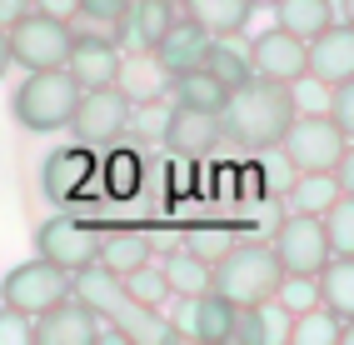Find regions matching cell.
Listing matches in <instances>:
<instances>
[{"label": "cell", "mask_w": 354, "mask_h": 345, "mask_svg": "<svg viewBox=\"0 0 354 345\" xmlns=\"http://www.w3.org/2000/svg\"><path fill=\"white\" fill-rule=\"evenodd\" d=\"M329 121H335L344 135H354V80H339V85H329Z\"/></svg>", "instance_id": "cell-33"}, {"label": "cell", "mask_w": 354, "mask_h": 345, "mask_svg": "<svg viewBox=\"0 0 354 345\" xmlns=\"http://www.w3.org/2000/svg\"><path fill=\"white\" fill-rule=\"evenodd\" d=\"M160 270H165V285H170V295H205V290H209V260L195 256L190 245L170 250V256L160 260Z\"/></svg>", "instance_id": "cell-25"}, {"label": "cell", "mask_w": 354, "mask_h": 345, "mask_svg": "<svg viewBox=\"0 0 354 345\" xmlns=\"http://www.w3.org/2000/svg\"><path fill=\"white\" fill-rule=\"evenodd\" d=\"M270 301L279 306V310H310V306H319V290H315V275H304V270H285L274 281V295Z\"/></svg>", "instance_id": "cell-31"}, {"label": "cell", "mask_w": 354, "mask_h": 345, "mask_svg": "<svg viewBox=\"0 0 354 345\" xmlns=\"http://www.w3.org/2000/svg\"><path fill=\"white\" fill-rule=\"evenodd\" d=\"M125 10H130V0H75L70 35H100L125 51Z\"/></svg>", "instance_id": "cell-17"}, {"label": "cell", "mask_w": 354, "mask_h": 345, "mask_svg": "<svg viewBox=\"0 0 354 345\" xmlns=\"http://www.w3.org/2000/svg\"><path fill=\"white\" fill-rule=\"evenodd\" d=\"M6 45H10V65H20V71H50V65H65L70 55V26L30 10L15 26H6Z\"/></svg>", "instance_id": "cell-5"}, {"label": "cell", "mask_w": 354, "mask_h": 345, "mask_svg": "<svg viewBox=\"0 0 354 345\" xmlns=\"http://www.w3.org/2000/svg\"><path fill=\"white\" fill-rule=\"evenodd\" d=\"M185 15H190L205 35H240L250 26L254 6L250 0H185Z\"/></svg>", "instance_id": "cell-19"}, {"label": "cell", "mask_w": 354, "mask_h": 345, "mask_svg": "<svg viewBox=\"0 0 354 345\" xmlns=\"http://www.w3.org/2000/svg\"><path fill=\"white\" fill-rule=\"evenodd\" d=\"M150 256H155V245H150V236H140V230H110V236H100V250H95V260L110 265L115 275L145 265Z\"/></svg>", "instance_id": "cell-26"}, {"label": "cell", "mask_w": 354, "mask_h": 345, "mask_svg": "<svg viewBox=\"0 0 354 345\" xmlns=\"http://www.w3.org/2000/svg\"><path fill=\"white\" fill-rule=\"evenodd\" d=\"M70 130H75V141L100 150V145H115L130 125V96L120 85H100V90H80L75 110H70Z\"/></svg>", "instance_id": "cell-6"}, {"label": "cell", "mask_w": 354, "mask_h": 345, "mask_svg": "<svg viewBox=\"0 0 354 345\" xmlns=\"http://www.w3.org/2000/svg\"><path fill=\"white\" fill-rule=\"evenodd\" d=\"M319 225H324V240L335 256H354V195L349 191H339L319 211Z\"/></svg>", "instance_id": "cell-29"}, {"label": "cell", "mask_w": 354, "mask_h": 345, "mask_svg": "<svg viewBox=\"0 0 354 345\" xmlns=\"http://www.w3.org/2000/svg\"><path fill=\"white\" fill-rule=\"evenodd\" d=\"M170 20H175V0H130V10H125V45L150 51V45L165 35Z\"/></svg>", "instance_id": "cell-21"}, {"label": "cell", "mask_w": 354, "mask_h": 345, "mask_svg": "<svg viewBox=\"0 0 354 345\" xmlns=\"http://www.w3.org/2000/svg\"><path fill=\"white\" fill-rule=\"evenodd\" d=\"M30 10H35L30 0H0V30L15 26V20H20V15H30Z\"/></svg>", "instance_id": "cell-35"}, {"label": "cell", "mask_w": 354, "mask_h": 345, "mask_svg": "<svg viewBox=\"0 0 354 345\" xmlns=\"http://www.w3.org/2000/svg\"><path fill=\"white\" fill-rule=\"evenodd\" d=\"M165 145H170L175 155H205L220 145V121L209 110H190V105H170V115H165Z\"/></svg>", "instance_id": "cell-16"}, {"label": "cell", "mask_w": 354, "mask_h": 345, "mask_svg": "<svg viewBox=\"0 0 354 345\" xmlns=\"http://www.w3.org/2000/svg\"><path fill=\"white\" fill-rule=\"evenodd\" d=\"M270 10H274V26L299 35V40L319 35L329 20H335V6H329V0H274Z\"/></svg>", "instance_id": "cell-24"}, {"label": "cell", "mask_w": 354, "mask_h": 345, "mask_svg": "<svg viewBox=\"0 0 354 345\" xmlns=\"http://www.w3.org/2000/svg\"><path fill=\"white\" fill-rule=\"evenodd\" d=\"M295 85H279V80H240L225 96V105L215 110L220 121V141L230 145H245V150H274L285 125L295 121Z\"/></svg>", "instance_id": "cell-1"}, {"label": "cell", "mask_w": 354, "mask_h": 345, "mask_svg": "<svg viewBox=\"0 0 354 345\" xmlns=\"http://www.w3.org/2000/svg\"><path fill=\"white\" fill-rule=\"evenodd\" d=\"M170 85H175V105H190V110H209V115H215V110L225 105V96H230V90H225V85H220L215 76H209L205 65H195V71L175 76Z\"/></svg>", "instance_id": "cell-28"}, {"label": "cell", "mask_w": 354, "mask_h": 345, "mask_svg": "<svg viewBox=\"0 0 354 345\" xmlns=\"http://www.w3.org/2000/svg\"><path fill=\"white\" fill-rule=\"evenodd\" d=\"M304 80H319L324 90L354 80V30L344 20H329L319 35L304 40Z\"/></svg>", "instance_id": "cell-10"}, {"label": "cell", "mask_w": 354, "mask_h": 345, "mask_svg": "<svg viewBox=\"0 0 354 345\" xmlns=\"http://www.w3.org/2000/svg\"><path fill=\"white\" fill-rule=\"evenodd\" d=\"M95 250H100V230L75 220V215H50V220L35 225V256L60 265V270L90 265V260H95Z\"/></svg>", "instance_id": "cell-8"}, {"label": "cell", "mask_w": 354, "mask_h": 345, "mask_svg": "<svg viewBox=\"0 0 354 345\" xmlns=\"http://www.w3.org/2000/svg\"><path fill=\"white\" fill-rule=\"evenodd\" d=\"M290 205L295 211H304V215H319L329 200H335L339 191H349L344 186V175L339 170H295V180H290Z\"/></svg>", "instance_id": "cell-22"}, {"label": "cell", "mask_w": 354, "mask_h": 345, "mask_svg": "<svg viewBox=\"0 0 354 345\" xmlns=\"http://www.w3.org/2000/svg\"><path fill=\"white\" fill-rule=\"evenodd\" d=\"M285 265L274 260L265 240H230L215 260H209V290L225 295L230 306H259L274 295V281Z\"/></svg>", "instance_id": "cell-2"}, {"label": "cell", "mask_w": 354, "mask_h": 345, "mask_svg": "<svg viewBox=\"0 0 354 345\" xmlns=\"http://www.w3.org/2000/svg\"><path fill=\"white\" fill-rule=\"evenodd\" d=\"M35 340L40 345H95L100 340V315L85 301H75V295H65V301H55L50 310L35 315Z\"/></svg>", "instance_id": "cell-14"}, {"label": "cell", "mask_w": 354, "mask_h": 345, "mask_svg": "<svg viewBox=\"0 0 354 345\" xmlns=\"http://www.w3.org/2000/svg\"><path fill=\"white\" fill-rule=\"evenodd\" d=\"M315 290L324 310H335L339 320H354V256H329L315 270Z\"/></svg>", "instance_id": "cell-18"}, {"label": "cell", "mask_w": 354, "mask_h": 345, "mask_svg": "<svg viewBox=\"0 0 354 345\" xmlns=\"http://www.w3.org/2000/svg\"><path fill=\"white\" fill-rule=\"evenodd\" d=\"M65 295H70V270L40 260V256L26 260V265H15V270H6V281H0V301L26 310V315L50 310L55 301H65Z\"/></svg>", "instance_id": "cell-7"}, {"label": "cell", "mask_w": 354, "mask_h": 345, "mask_svg": "<svg viewBox=\"0 0 354 345\" xmlns=\"http://www.w3.org/2000/svg\"><path fill=\"white\" fill-rule=\"evenodd\" d=\"M279 155H285L290 170H344L349 160V135L329 121V115H299L285 125V135H279Z\"/></svg>", "instance_id": "cell-4"}, {"label": "cell", "mask_w": 354, "mask_h": 345, "mask_svg": "<svg viewBox=\"0 0 354 345\" xmlns=\"http://www.w3.org/2000/svg\"><path fill=\"white\" fill-rule=\"evenodd\" d=\"M90 175H95V160H90V145H60L45 155V166H40V191L50 195L55 205L65 200H75L85 186H90Z\"/></svg>", "instance_id": "cell-15"}, {"label": "cell", "mask_w": 354, "mask_h": 345, "mask_svg": "<svg viewBox=\"0 0 354 345\" xmlns=\"http://www.w3.org/2000/svg\"><path fill=\"white\" fill-rule=\"evenodd\" d=\"M30 6H35L40 15H55V20H65V26H70V15H75V0H30Z\"/></svg>", "instance_id": "cell-34"}, {"label": "cell", "mask_w": 354, "mask_h": 345, "mask_svg": "<svg viewBox=\"0 0 354 345\" xmlns=\"http://www.w3.org/2000/svg\"><path fill=\"white\" fill-rule=\"evenodd\" d=\"M234 310H240V306H230L225 295H215V290L195 295V340H205V345L234 340Z\"/></svg>", "instance_id": "cell-27"}, {"label": "cell", "mask_w": 354, "mask_h": 345, "mask_svg": "<svg viewBox=\"0 0 354 345\" xmlns=\"http://www.w3.org/2000/svg\"><path fill=\"white\" fill-rule=\"evenodd\" d=\"M270 250H274V260L285 265V270H304V275H315L329 256H335V250H329V240H324L319 215H304V211H295L290 220H279Z\"/></svg>", "instance_id": "cell-9"}, {"label": "cell", "mask_w": 354, "mask_h": 345, "mask_svg": "<svg viewBox=\"0 0 354 345\" xmlns=\"http://www.w3.org/2000/svg\"><path fill=\"white\" fill-rule=\"evenodd\" d=\"M120 285H125V295H130V301L150 306V310L170 301V285H165V270H160V260H155V256H150L145 265L125 270V275H120Z\"/></svg>", "instance_id": "cell-30"}, {"label": "cell", "mask_w": 354, "mask_h": 345, "mask_svg": "<svg viewBox=\"0 0 354 345\" xmlns=\"http://www.w3.org/2000/svg\"><path fill=\"white\" fill-rule=\"evenodd\" d=\"M0 345H35V315L0 301Z\"/></svg>", "instance_id": "cell-32"}, {"label": "cell", "mask_w": 354, "mask_h": 345, "mask_svg": "<svg viewBox=\"0 0 354 345\" xmlns=\"http://www.w3.org/2000/svg\"><path fill=\"white\" fill-rule=\"evenodd\" d=\"M349 330V320H339L335 310L310 306V310H295L290 326H285V345H339Z\"/></svg>", "instance_id": "cell-20"}, {"label": "cell", "mask_w": 354, "mask_h": 345, "mask_svg": "<svg viewBox=\"0 0 354 345\" xmlns=\"http://www.w3.org/2000/svg\"><path fill=\"white\" fill-rule=\"evenodd\" d=\"M75 100H80V85L65 76V65H50V71H26V80L10 96V110L26 130L50 135V130H65Z\"/></svg>", "instance_id": "cell-3"}, {"label": "cell", "mask_w": 354, "mask_h": 345, "mask_svg": "<svg viewBox=\"0 0 354 345\" xmlns=\"http://www.w3.org/2000/svg\"><path fill=\"white\" fill-rule=\"evenodd\" d=\"M205 45H209V35L195 26L190 15H175L170 26H165V35L150 45V60H155V71L165 76V80H175V76H185V71H195V65L205 60Z\"/></svg>", "instance_id": "cell-13"}, {"label": "cell", "mask_w": 354, "mask_h": 345, "mask_svg": "<svg viewBox=\"0 0 354 345\" xmlns=\"http://www.w3.org/2000/svg\"><path fill=\"white\" fill-rule=\"evenodd\" d=\"M245 55H250V71L259 80H279V85H299L304 80V40L290 35V30H259L250 45H245Z\"/></svg>", "instance_id": "cell-12"}, {"label": "cell", "mask_w": 354, "mask_h": 345, "mask_svg": "<svg viewBox=\"0 0 354 345\" xmlns=\"http://www.w3.org/2000/svg\"><path fill=\"white\" fill-rule=\"evenodd\" d=\"M250 6H254V10H270V6H274V0H250Z\"/></svg>", "instance_id": "cell-37"}, {"label": "cell", "mask_w": 354, "mask_h": 345, "mask_svg": "<svg viewBox=\"0 0 354 345\" xmlns=\"http://www.w3.org/2000/svg\"><path fill=\"white\" fill-rule=\"evenodd\" d=\"M65 76L75 80L80 90L120 85V80H125V51H120L115 40H100V35H70Z\"/></svg>", "instance_id": "cell-11"}, {"label": "cell", "mask_w": 354, "mask_h": 345, "mask_svg": "<svg viewBox=\"0 0 354 345\" xmlns=\"http://www.w3.org/2000/svg\"><path fill=\"white\" fill-rule=\"evenodd\" d=\"M10 71V45H6V30H0V76Z\"/></svg>", "instance_id": "cell-36"}, {"label": "cell", "mask_w": 354, "mask_h": 345, "mask_svg": "<svg viewBox=\"0 0 354 345\" xmlns=\"http://www.w3.org/2000/svg\"><path fill=\"white\" fill-rule=\"evenodd\" d=\"M205 71L215 76L225 90H234L240 80H250L254 71H250V55H245V45H240V35H209V45H205Z\"/></svg>", "instance_id": "cell-23"}]
</instances>
